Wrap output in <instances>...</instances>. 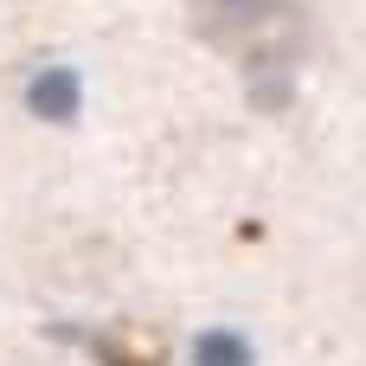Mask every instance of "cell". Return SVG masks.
I'll list each match as a JSON object with an SVG mask.
<instances>
[{
  "instance_id": "cell-1",
  "label": "cell",
  "mask_w": 366,
  "mask_h": 366,
  "mask_svg": "<svg viewBox=\"0 0 366 366\" xmlns=\"http://www.w3.org/2000/svg\"><path fill=\"white\" fill-rule=\"evenodd\" d=\"M26 103H32L39 116L64 122V116H71V103H77V77H71V71H45V77L26 90Z\"/></svg>"
},
{
  "instance_id": "cell-2",
  "label": "cell",
  "mask_w": 366,
  "mask_h": 366,
  "mask_svg": "<svg viewBox=\"0 0 366 366\" xmlns=\"http://www.w3.org/2000/svg\"><path fill=\"white\" fill-rule=\"evenodd\" d=\"M206 6H212L219 19H257V13H264L270 0H206Z\"/></svg>"
}]
</instances>
